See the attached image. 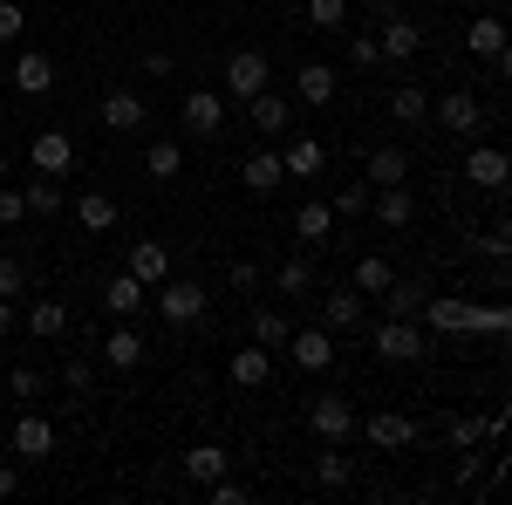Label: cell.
<instances>
[{"mask_svg": "<svg viewBox=\"0 0 512 505\" xmlns=\"http://www.w3.org/2000/svg\"><path fill=\"white\" fill-rule=\"evenodd\" d=\"M308 430H315L321 444H342V437L362 430V417H355L349 396H315V403H308Z\"/></svg>", "mask_w": 512, "mask_h": 505, "instance_id": "6da1fadb", "label": "cell"}, {"mask_svg": "<svg viewBox=\"0 0 512 505\" xmlns=\"http://www.w3.org/2000/svg\"><path fill=\"white\" fill-rule=\"evenodd\" d=\"M7 444H14V458H21V465H41V458H55V424H48L41 410H28V417H14V424H7Z\"/></svg>", "mask_w": 512, "mask_h": 505, "instance_id": "7a4b0ae2", "label": "cell"}, {"mask_svg": "<svg viewBox=\"0 0 512 505\" xmlns=\"http://www.w3.org/2000/svg\"><path fill=\"white\" fill-rule=\"evenodd\" d=\"M158 314L171 321V328H192L198 314H205V287H198V280H171V273H164V280H158Z\"/></svg>", "mask_w": 512, "mask_h": 505, "instance_id": "3957f363", "label": "cell"}, {"mask_svg": "<svg viewBox=\"0 0 512 505\" xmlns=\"http://www.w3.org/2000/svg\"><path fill=\"white\" fill-rule=\"evenodd\" d=\"M424 321L437 335H478V301H458V294H424Z\"/></svg>", "mask_w": 512, "mask_h": 505, "instance_id": "277c9868", "label": "cell"}, {"mask_svg": "<svg viewBox=\"0 0 512 505\" xmlns=\"http://www.w3.org/2000/svg\"><path fill=\"white\" fill-rule=\"evenodd\" d=\"M267 82H274V69H267V55H260V48L226 55V96H239V103H246V96H260Z\"/></svg>", "mask_w": 512, "mask_h": 505, "instance_id": "5b68a950", "label": "cell"}, {"mask_svg": "<svg viewBox=\"0 0 512 505\" xmlns=\"http://www.w3.org/2000/svg\"><path fill=\"white\" fill-rule=\"evenodd\" d=\"M28 164H35V178H69V171H76V144H69L62 130H35Z\"/></svg>", "mask_w": 512, "mask_h": 505, "instance_id": "8992f818", "label": "cell"}, {"mask_svg": "<svg viewBox=\"0 0 512 505\" xmlns=\"http://www.w3.org/2000/svg\"><path fill=\"white\" fill-rule=\"evenodd\" d=\"M376 355H383V362H424V355H431V342H424V335H417V321H383V328H376Z\"/></svg>", "mask_w": 512, "mask_h": 505, "instance_id": "52a82bcc", "label": "cell"}, {"mask_svg": "<svg viewBox=\"0 0 512 505\" xmlns=\"http://www.w3.org/2000/svg\"><path fill=\"white\" fill-rule=\"evenodd\" d=\"M178 117H185L192 137H219V130H226V96H219V89H192Z\"/></svg>", "mask_w": 512, "mask_h": 505, "instance_id": "ba28073f", "label": "cell"}, {"mask_svg": "<svg viewBox=\"0 0 512 505\" xmlns=\"http://www.w3.org/2000/svg\"><path fill=\"white\" fill-rule=\"evenodd\" d=\"M506 171H512V157L499 151V144H472V151H465V185H478V192H499Z\"/></svg>", "mask_w": 512, "mask_h": 505, "instance_id": "9c48e42d", "label": "cell"}, {"mask_svg": "<svg viewBox=\"0 0 512 505\" xmlns=\"http://www.w3.org/2000/svg\"><path fill=\"white\" fill-rule=\"evenodd\" d=\"M437 123H444L451 137H465V144H472L478 130H485V110L472 103V89H451V96L437 103Z\"/></svg>", "mask_w": 512, "mask_h": 505, "instance_id": "30bf717a", "label": "cell"}, {"mask_svg": "<svg viewBox=\"0 0 512 505\" xmlns=\"http://www.w3.org/2000/svg\"><path fill=\"white\" fill-rule=\"evenodd\" d=\"M287 355H294V369H308V376L335 369V342H328V328H301V335H287Z\"/></svg>", "mask_w": 512, "mask_h": 505, "instance_id": "8fae6325", "label": "cell"}, {"mask_svg": "<svg viewBox=\"0 0 512 505\" xmlns=\"http://www.w3.org/2000/svg\"><path fill=\"white\" fill-rule=\"evenodd\" d=\"M280 171H287V178H308V185H315L321 171H328V144H321V137H294V144L280 151Z\"/></svg>", "mask_w": 512, "mask_h": 505, "instance_id": "7c38bea8", "label": "cell"}, {"mask_svg": "<svg viewBox=\"0 0 512 505\" xmlns=\"http://www.w3.org/2000/svg\"><path fill=\"white\" fill-rule=\"evenodd\" d=\"M335 89H342V76H335L328 62H301V76H294V96H301L308 110H328V103H335Z\"/></svg>", "mask_w": 512, "mask_h": 505, "instance_id": "4fadbf2b", "label": "cell"}, {"mask_svg": "<svg viewBox=\"0 0 512 505\" xmlns=\"http://www.w3.org/2000/svg\"><path fill=\"white\" fill-rule=\"evenodd\" d=\"M144 301H151V287H144L137 273H117V280L103 287V308L117 314V321H137V314H144Z\"/></svg>", "mask_w": 512, "mask_h": 505, "instance_id": "5bb4252c", "label": "cell"}, {"mask_svg": "<svg viewBox=\"0 0 512 505\" xmlns=\"http://www.w3.org/2000/svg\"><path fill=\"white\" fill-rule=\"evenodd\" d=\"M369 444H376V451H410V444H417V424H410L403 410H376V417H369Z\"/></svg>", "mask_w": 512, "mask_h": 505, "instance_id": "9a60e30c", "label": "cell"}, {"mask_svg": "<svg viewBox=\"0 0 512 505\" xmlns=\"http://www.w3.org/2000/svg\"><path fill=\"white\" fill-rule=\"evenodd\" d=\"M376 48H383V62H410V55L424 48V28H417V21H403V14H390V21H383V35H376Z\"/></svg>", "mask_w": 512, "mask_h": 505, "instance_id": "2e32d148", "label": "cell"}, {"mask_svg": "<svg viewBox=\"0 0 512 505\" xmlns=\"http://www.w3.org/2000/svg\"><path fill=\"white\" fill-rule=\"evenodd\" d=\"M69 212H76L82 233H110V226H117V198H110V192H76V198H69Z\"/></svg>", "mask_w": 512, "mask_h": 505, "instance_id": "e0dca14e", "label": "cell"}, {"mask_svg": "<svg viewBox=\"0 0 512 505\" xmlns=\"http://www.w3.org/2000/svg\"><path fill=\"white\" fill-rule=\"evenodd\" d=\"M465 48H472L478 62H492V69H506V28H499L492 14H478L472 28H465Z\"/></svg>", "mask_w": 512, "mask_h": 505, "instance_id": "ac0fdd59", "label": "cell"}, {"mask_svg": "<svg viewBox=\"0 0 512 505\" xmlns=\"http://www.w3.org/2000/svg\"><path fill=\"white\" fill-rule=\"evenodd\" d=\"M362 178H369V185H410V151H403V144H383V151H369Z\"/></svg>", "mask_w": 512, "mask_h": 505, "instance_id": "d6986e66", "label": "cell"}, {"mask_svg": "<svg viewBox=\"0 0 512 505\" xmlns=\"http://www.w3.org/2000/svg\"><path fill=\"white\" fill-rule=\"evenodd\" d=\"M14 89H21V96H48V89H55V62H48L41 48L14 55Z\"/></svg>", "mask_w": 512, "mask_h": 505, "instance_id": "ffe728a7", "label": "cell"}, {"mask_svg": "<svg viewBox=\"0 0 512 505\" xmlns=\"http://www.w3.org/2000/svg\"><path fill=\"white\" fill-rule=\"evenodd\" d=\"M376 219H383L390 233H403V226L417 219V198H410V185H376Z\"/></svg>", "mask_w": 512, "mask_h": 505, "instance_id": "44dd1931", "label": "cell"}, {"mask_svg": "<svg viewBox=\"0 0 512 505\" xmlns=\"http://www.w3.org/2000/svg\"><path fill=\"white\" fill-rule=\"evenodd\" d=\"M123 273H137L144 287H158L164 273H171V253H164L158 239H137V246H130V260H123Z\"/></svg>", "mask_w": 512, "mask_h": 505, "instance_id": "7402d4cb", "label": "cell"}, {"mask_svg": "<svg viewBox=\"0 0 512 505\" xmlns=\"http://www.w3.org/2000/svg\"><path fill=\"white\" fill-rule=\"evenodd\" d=\"M103 130H144V96L110 89V96H103Z\"/></svg>", "mask_w": 512, "mask_h": 505, "instance_id": "603a6c76", "label": "cell"}, {"mask_svg": "<svg viewBox=\"0 0 512 505\" xmlns=\"http://www.w3.org/2000/svg\"><path fill=\"white\" fill-rule=\"evenodd\" d=\"M321 314H328V328H362V294L355 287H328L321 294Z\"/></svg>", "mask_w": 512, "mask_h": 505, "instance_id": "cb8c5ba5", "label": "cell"}, {"mask_svg": "<svg viewBox=\"0 0 512 505\" xmlns=\"http://www.w3.org/2000/svg\"><path fill=\"white\" fill-rule=\"evenodd\" d=\"M28 335H35V342H62V335H69V308H62V301H35V308H28Z\"/></svg>", "mask_w": 512, "mask_h": 505, "instance_id": "d4e9b609", "label": "cell"}, {"mask_svg": "<svg viewBox=\"0 0 512 505\" xmlns=\"http://www.w3.org/2000/svg\"><path fill=\"white\" fill-rule=\"evenodd\" d=\"M103 362H110V369H144V335H137V328L123 321L117 335L103 342Z\"/></svg>", "mask_w": 512, "mask_h": 505, "instance_id": "484cf974", "label": "cell"}, {"mask_svg": "<svg viewBox=\"0 0 512 505\" xmlns=\"http://www.w3.org/2000/svg\"><path fill=\"white\" fill-rule=\"evenodd\" d=\"M226 465H233V458H226L219 444H192V451H185V478H192V485H212V478H226Z\"/></svg>", "mask_w": 512, "mask_h": 505, "instance_id": "4316f807", "label": "cell"}, {"mask_svg": "<svg viewBox=\"0 0 512 505\" xmlns=\"http://www.w3.org/2000/svg\"><path fill=\"white\" fill-rule=\"evenodd\" d=\"M246 117H253V130H287V96H274V89H260V96H246Z\"/></svg>", "mask_w": 512, "mask_h": 505, "instance_id": "83f0119b", "label": "cell"}, {"mask_svg": "<svg viewBox=\"0 0 512 505\" xmlns=\"http://www.w3.org/2000/svg\"><path fill=\"white\" fill-rule=\"evenodd\" d=\"M328 233H335V212H328L321 198H308V205L294 212V239H301V246H315V239H328Z\"/></svg>", "mask_w": 512, "mask_h": 505, "instance_id": "f1b7e54d", "label": "cell"}, {"mask_svg": "<svg viewBox=\"0 0 512 505\" xmlns=\"http://www.w3.org/2000/svg\"><path fill=\"white\" fill-rule=\"evenodd\" d=\"M280 178H287V171H280L274 151H253V157H246V185H253V198H274Z\"/></svg>", "mask_w": 512, "mask_h": 505, "instance_id": "f546056e", "label": "cell"}, {"mask_svg": "<svg viewBox=\"0 0 512 505\" xmlns=\"http://www.w3.org/2000/svg\"><path fill=\"white\" fill-rule=\"evenodd\" d=\"M267 376H274V355L260 349V342H253V349H239V355H233V383H239V389H260V383H267Z\"/></svg>", "mask_w": 512, "mask_h": 505, "instance_id": "4dcf8cb0", "label": "cell"}, {"mask_svg": "<svg viewBox=\"0 0 512 505\" xmlns=\"http://www.w3.org/2000/svg\"><path fill=\"white\" fill-rule=\"evenodd\" d=\"M144 171H151L158 185H171V178L185 171V151H178L171 137H158V144H144Z\"/></svg>", "mask_w": 512, "mask_h": 505, "instance_id": "1f68e13d", "label": "cell"}, {"mask_svg": "<svg viewBox=\"0 0 512 505\" xmlns=\"http://www.w3.org/2000/svg\"><path fill=\"white\" fill-rule=\"evenodd\" d=\"M390 117H396V123H424V117H431L424 82H403V89H390Z\"/></svg>", "mask_w": 512, "mask_h": 505, "instance_id": "d6a6232c", "label": "cell"}, {"mask_svg": "<svg viewBox=\"0 0 512 505\" xmlns=\"http://www.w3.org/2000/svg\"><path fill=\"white\" fill-rule=\"evenodd\" d=\"M28 212H35V219H55V212H69V192H62V185H55V178H35V185H28Z\"/></svg>", "mask_w": 512, "mask_h": 505, "instance_id": "836d02e7", "label": "cell"}, {"mask_svg": "<svg viewBox=\"0 0 512 505\" xmlns=\"http://www.w3.org/2000/svg\"><path fill=\"white\" fill-rule=\"evenodd\" d=\"M396 273H390V260H376V253H362V260H355V294H362V301H369V294H383V287H390Z\"/></svg>", "mask_w": 512, "mask_h": 505, "instance_id": "e575fe53", "label": "cell"}, {"mask_svg": "<svg viewBox=\"0 0 512 505\" xmlns=\"http://www.w3.org/2000/svg\"><path fill=\"white\" fill-rule=\"evenodd\" d=\"M383 308H390L396 321H417V308H424V287H417V280H390V287H383Z\"/></svg>", "mask_w": 512, "mask_h": 505, "instance_id": "d590c367", "label": "cell"}, {"mask_svg": "<svg viewBox=\"0 0 512 505\" xmlns=\"http://www.w3.org/2000/svg\"><path fill=\"white\" fill-rule=\"evenodd\" d=\"M315 478L328 485V492H342V485H355V465L342 458V451H335V444H328V451L315 458Z\"/></svg>", "mask_w": 512, "mask_h": 505, "instance_id": "8d00e7d4", "label": "cell"}, {"mask_svg": "<svg viewBox=\"0 0 512 505\" xmlns=\"http://www.w3.org/2000/svg\"><path fill=\"white\" fill-rule=\"evenodd\" d=\"M287 335H294V328H287V314H274V308H253V342H260V349H280Z\"/></svg>", "mask_w": 512, "mask_h": 505, "instance_id": "74e56055", "label": "cell"}, {"mask_svg": "<svg viewBox=\"0 0 512 505\" xmlns=\"http://www.w3.org/2000/svg\"><path fill=\"white\" fill-rule=\"evenodd\" d=\"M41 389H48V383H41V369H28V362H21V369L7 376V396H14V403H28V410L41 403Z\"/></svg>", "mask_w": 512, "mask_h": 505, "instance_id": "f35d334b", "label": "cell"}, {"mask_svg": "<svg viewBox=\"0 0 512 505\" xmlns=\"http://www.w3.org/2000/svg\"><path fill=\"white\" fill-rule=\"evenodd\" d=\"M274 287H280V294H294V301H301V294L315 287V267H308V260H287V267L274 273Z\"/></svg>", "mask_w": 512, "mask_h": 505, "instance_id": "ab89813d", "label": "cell"}, {"mask_svg": "<svg viewBox=\"0 0 512 505\" xmlns=\"http://www.w3.org/2000/svg\"><path fill=\"white\" fill-rule=\"evenodd\" d=\"M342 21H349V0H308V28H328L335 35Z\"/></svg>", "mask_w": 512, "mask_h": 505, "instance_id": "60d3db41", "label": "cell"}, {"mask_svg": "<svg viewBox=\"0 0 512 505\" xmlns=\"http://www.w3.org/2000/svg\"><path fill=\"white\" fill-rule=\"evenodd\" d=\"M14 294H28V260H0V301H14Z\"/></svg>", "mask_w": 512, "mask_h": 505, "instance_id": "b9f144b4", "label": "cell"}, {"mask_svg": "<svg viewBox=\"0 0 512 505\" xmlns=\"http://www.w3.org/2000/svg\"><path fill=\"white\" fill-rule=\"evenodd\" d=\"M506 328H512V308H506V301H485V308H478V335H492V342H499Z\"/></svg>", "mask_w": 512, "mask_h": 505, "instance_id": "7bdbcfd3", "label": "cell"}, {"mask_svg": "<svg viewBox=\"0 0 512 505\" xmlns=\"http://www.w3.org/2000/svg\"><path fill=\"white\" fill-rule=\"evenodd\" d=\"M349 69H383V48H376V35H355V41H349Z\"/></svg>", "mask_w": 512, "mask_h": 505, "instance_id": "ee69618b", "label": "cell"}, {"mask_svg": "<svg viewBox=\"0 0 512 505\" xmlns=\"http://www.w3.org/2000/svg\"><path fill=\"white\" fill-rule=\"evenodd\" d=\"M451 444H458V451H478V444H485V424H478V417H451Z\"/></svg>", "mask_w": 512, "mask_h": 505, "instance_id": "f6af8a7d", "label": "cell"}, {"mask_svg": "<svg viewBox=\"0 0 512 505\" xmlns=\"http://www.w3.org/2000/svg\"><path fill=\"white\" fill-rule=\"evenodd\" d=\"M212 505H246V485H233V478H212V485H198Z\"/></svg>", "mask_w": 512, "mask_h": 505, "instance_id": "bcb514c9", "label": "cell"}, {"mask_svg": "<svg viewBox=\"0 0 512 505\" xmlns=\"http://www.w3.org/2000/svg\"><path fill=\"white\" fill-rule=\"evenodd\" d=\"M62 383L76 389V396H89V389H96V369H89L82 355H69V369H62Z\"/></svg>", "mask_w": 512, "mask_h": 505, "instance_id": "7dc6e473", "label": "cell"}, {"mask_svg": "<svg viewBox=\"0 0 512 505\" xmlns=\"http://www.w3.org/2000/svg\"><path fill=\"white\" fill-rule=\"evenodd\" d=\"M21 219H28V198L14 185H0V226H21Z\"/></svg>", "mask_w": 512, "mask_h": 505, "instance_id": "c3c4849f", "label": "cell"}, {"mask_svg": "<svg viewBox=\"0 0 512 505\" xmlns=\"http://www.w3.org/2000/svg\"><path fill=\"white\" fill-rule=\"evenodd\" d=\"M478 253L492 260V267H506V253H512V239H506V226H492V233L478 239Z\"/></svg>", "mask_w": 512, "mask_h": 505, "instance_id": "681fc988", "label": "cell"}, {"mask_svg": "<svg viewBox=\"0 0 512 505\" xmlns=\"http://www.w3.org/2000/svg\"><path fill=\"white\" fill-rule=\"evenodd\" d=\"M28 28V14H21V0H0V41H14Z\"/></svg>", "mask_w": 512, "mask_h": 505, "instance_id": "f907efd6", "label": "cell"}, {"mask_svg": "<svg viewBox=\"0 0 512 505\" xmlns=\"http://www.w3.org/2000/svg\"><path fill=\"white\" fill-rule=\"evenodd\" d=\"M362 185H349V192H335V205H328V212H335V219H355V212H362Z\"/></svg>", "mask_w": 512, "mask_h": 505, "instance_id": "816d5d0a", "label": "cell"}, {"mask_svg": "<svg viewBox=\"0 0 512 505\" xmlns=\"http://www.w3.org/2000/svg\"><path fill=\"white\" fill-rule=\"evenodd\" d=\"M233 287H239V294H253V287H260V267H253V260H233Z\"/></svg>", "mask_w": 512, "mask_h": 505, "instance_id": "f5cc1de1", "label": "cell"}, {"mask_svg": "<svg viewBox=\"0 0 512 505\" xmlns=\"http://www.w3.org/2000/svg\"><path fill=\"white\" fill-rule=\"evenodd\" d=\"M14 492H21V471H14V465H0V499H14Z\"/></svg>", "mask_w": 512, "mask_h": 505, "instance_id": "db71d44e", "label": "cell"}, {"mask_svg": "<svg viewBox=\"0 0 512 505\" xmlns=\"http://www.w3.org/2000/svg\"><path fill=\"white\" fill-rule=\"evenodd\" d=\"M14 321H21V314H14V301H0V335H14Z\"/></svg>", "mask_w": 512, "mask_h": 505, "instance_id": "11a10c76", "label": "cell"}, {"mask_svg": "<svg viewBox=\"0 0 512 505\" xmlns=\"http://www.w3.org/2000/svg\"><path fill=\"white\" fill-rule=\"evenodd\" d=\"M472 7H499V0H472Z\"/></svg>", "mask_w": 512, "mask_h": 505, "instance_id": "9f6ffc18", "label": "cell"}, {"mask_svg": "<svg viewBox=\"0 0 512 505\" xmlns=\"http://www.w3.org/2000/svg\"><path fill=\"white\" fill-rule=\"evenodd\" d=\"M0 178H7V157H0Z\"/></svg>", "mask_w": 512, "mask_h": 505, "instance_id": "6f0895ef", "label": "cell"}, {"mask_svg": "<svg viewBox=\"0 0 512 505\" xmlns=\"http://www.w3.org/2000/svg\"><path fill=\"white\" fill-rule=\"evenodd\" d=\"M0 424H7V417H0Z\"/></svg>", "mask_w": 512, "mask_h": 505, "instance_id": "680465c9", "label": "cell"}]
</instances>
